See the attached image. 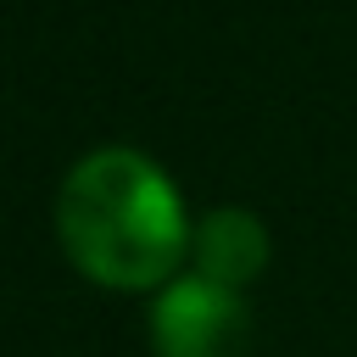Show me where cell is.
Segmentation results:
<instances>
[{
	"label": "cell",
	"mask_w": 357,
	"mask_h": 357,
	"mask_svg": "<svg viewBox=\"0 0 357 357\" xmlns=\"http://www.w3.org/2000/svg\"><path fill=\"white\" fill-rule=\"evenodd\" d=\"M151 340L156 357H245L251 318L240 290L206 273H178L151 307Z\"/></svg>",
	"instance_id": "cell-2"
},
{
	"label": "cell",
	"mask_w": 357,
	"mask_h": 357,
	"mask_svg": "<svg viewBox=\"0 0 357 357\" xmlns=\"http://www.w3.org/2000/svg\"><path fill=\"white\" fill-rule=\"evenodd\" d=\"M190 257H195V273L240 290V284L257 279L262 262H268V229H262L257 212H245V206H212V212L190 229Z\"/></svg>",
	"instance_id": "cell-3"
},
{
	"label": "cell",
	"mask_w": 357,
	"mask_h": 357,
	"mask_svg": "<svg viewBox=\"0 0 357 357\" xmlns=\"http://www.w3.org/2000/svg\"><path fill=\"white\" fill-rule=\"evenodd\" d=\"M56 229L67 257L106 284H162L190 245L178 190L134 145H100L67 167Z\"/></svg>",
	"instance_id": "cell-1"
}]
</instances>
